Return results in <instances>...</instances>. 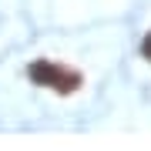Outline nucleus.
Instances as JSON below:
<instances>
[{"label": "nucleus", "instance_id": "nucleus-1", "mask_svg": "<svg viewBox=\"0 0 151 151\" xmlns=\"http://www.w3.org/2000/svg\"><path fill=\"white\" fill-rule=\"evenodd\" d=\"M30 81L40 84V87H50V91H57V94H74L77 87L84 84L77 70H70L64 64H54V60H37V64H30Z\"/></svg>", "mask_w": 151, "mask_h": 151}, {"label": "nucleus", "instance_id": "nucleus-2", "mask_svg": "<svg viewBox=\"0 0 151 151\" xmlns=\"http://www.w3.org/2000/svg\"><path fill=\"white\" fill-rule=\"evenodd\" d=\"M141 54H145V57H148V64H151V34L145 37V44H141Z\"/></svg>", "mask_w": 151, "mask_h": 151}]
</instances>
